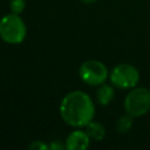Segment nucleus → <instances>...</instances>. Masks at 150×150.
<instances>
[{
	"label": "nucleus",
	"mask_w": 150,
	"mask_h": 150,
	"mask_svg": "<svg viewBox=\"0 0 150 150\" xmlns=\"http://www.w3.org/2000/svg\"><path fill=\"white\" fill-rule=\"evenodd\" d=\"M60 115L66 124L83 128L94 120L95 105L91 97L82 90H73L60 102Z\"/></svg>",
	"instance_id": "1"
},
{
	"label": "nucleus",
	"mask_w": 150,
	"mask_h": 150,
	"mask_svg": "<svg viewBox=\"0 0 150 150\" xmlns=\"http://www.w3.org/2000/svg\"><path fill=\"white\" fill-rule=\"evenodd\" d=\"M27 35V27L20 14L11 13L0 19V38L9 45H19L23 42Z\"/></svg>",
	"instance_id": "2"
},
{
	"label": "nucleus",
	"mask_w": 150,
	"mask_h": 150,
	"mask_svg": "<svg viewBox=\"0 0 150 150\" xmlns=\"http://www.w3.org/2000/svg\"><path fill=\"white\" fill-rule=\"evenodd\" d=\"M124 110L132 117H141L150 110V89L145 87L132 88L124 98Z\"/></svg>",
	"instance_id": "3"
},
{
	"label": "nucleus",
	"mask_w": 150,
	"mask_h": 150,
	"mask_svg": "<svg viewBox=\"0 0 150 150\" xmlns=\"http://www.w3.org/2000/svg\"><path fill=\"white\" fill-rule=\"evenodd\" d=\"M109 80L111 84L118 89H132L139 82V71L132 64L121 63L111 69Z\"/></svg>",
	"instance_id": "4"
},
{
	"label": "nucleus",
	"mask_w": 150,
	"mask_h": 150,
	"mask_svg": "<svg viewBox=\"0 0 150 150\" xmlns=\"http://www.w3.org/2000/svg\"><path fill=\"white\" fill-rule=\"evenodd\" d=\"M79 75L86 84L94 87L104 83L109 77V71L103 62L98 60H88L80 66Z\"/></svg>",
	"instance_id": "5"
},
{
	"label": "nucleus",
	"mask_w": 150,
	"mask_h": 150,
	"mask_svg": "<svg viewBox=\"0 0 150 150\" xmlns=\"http://www.w3.org/2000/svg\"><path fill=\"white\" fill-rule=\"evenodd\" d=\"M90 141L91 139L88 136L87 131L76 129L67 136L64 145L67 150H86L87 148H89Z\"/></svg>",
	"instance_id": "6"
},
{
	"label": "nucleus",
	"mask_w": 150,
	"mask_h": 150,
	"mask_svg": "<svg viewBox=\"0 0 150 150\" xmlns=\"http://www.w3.org/2000/svg\"><path fill=\"white\" fill-rule=\"evenodd\" d=\"M115 97V89L114 86L107 84L105 82L100 84L96 90V100L101 105H108Z\"/></svg>",
	"instance_id": "7"
},
{
	"label": "nucleus",
	"mask_w": 150,
	"mask_h": 150,
	"mask_svg": "<svg viewBox=\"0 0 150 150\" xmlns=\"http://www.w3.org/2000/svg\"><path fill=\"white\" fill-rule=\"evenodd\" d=\"M86 131L88 134V136L90 137V139L93 141H96V142H100L102 141L104 137H105V128L102 123L100 122H96V121H91L89 122L86 127Z\"/></svg>",
	"instance_id": "8"
},
{
	"label": "nucleus",
	"mask_w": 150,
	"mask_h": 150,
	"mask_svg": "<svg viewBox=\"0 0 150 150\" xmlns=\"http://www.w3.org/2000/svg\"><path fill=\"white\" fill-rule=\"evenodd\" d=\"M132 123H134V117L129 114H124L122 116H120L116 121V129L120 134H127L131 127H132Z\"/></svg>",
	"instance_id": "9"
},
{
	"label": "nucleus",
	"mask_w": 150,
	"mask_h": 150,
	"mask_svg": "<svg viewBox=\"0 0 150 150\" xmlns=\"http://www.w3.org/2000/svg\"><path fill=\"white\" fill-rule=\"evenodd\" d=\"M26 7V1L25 0H11L9 1V8L12 13L15 14H21Z\"/></svg>",
	"instance_id": "10"
},
{
	"label": "nucleus",
	"mask_w": 150,
	"mask_h": 150,
	"mask_svg": "<svg viewBox=\"0 0 150 150\" xmlns=\"http://www.w3.org/2000/svg\"><path fill=\"white\" fill-rule=\"evenodd\" d=\"M28 148L30 150H48L49 149V144L45 143L43 141H33Z\"/></svg>",
	"instance_id": "11"
},
{
	"label": "nucleus",
	"mask_w": 150,
	"mask_h": 150,
	"mask_svg": "<svg viewBox=\"0 0 150 150\" xmlns=\"http://www.w3.org/2000/svg\"><path fill=\"white\" fill-rule=\"evenodd\" d=\"M66 149V145L60 141H52L49 143V150H62Z\"/></svg>",
	"instance_id": "12"
},
{
	"label": "nucleus",
	"mask_w": 150,
	"mask_h": 150,
	"mask_svg": "<svg viewBox=\"0 0 150 150\" xmlns=\"http://www.w3.org/2000/svg\"><path fill=\"white\" fill-rule=\"evenodd\" d=\"M81 1L84 4H93V2H96L97 0H81Z\"/></svg>",
	"instance_id": "13"
}]
</instances>
